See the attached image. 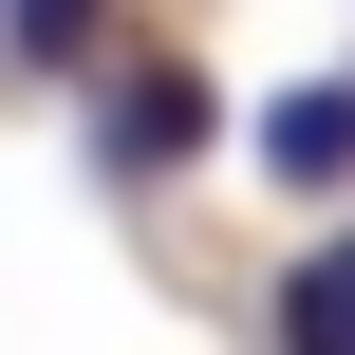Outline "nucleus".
Listing matches in <instances>:
<instances>
[{
	"mask_svg": "<svg viewBox=\"0 0 355 355\" xmlns=\"http://www.w3.org/2000/svg\"><path fill=\"white\" fill-rule=\"evenodd\" d=\"M187 150H206V75H168V56H150V75H112V94H94V168H112V187H168Z\"/></svg>",
	"mask_w": 355,
	"mask_h": 355,
	"instance_id": "nucleus-1",
	"label": "nucleus"
},
{
	"mask_svg": "<svg viewBox=\"0 0 355 355\" xmlns=\"http://www.w3.org/2000/svg\"><path fill=\"white\" fill-rule=\"evenodd\" d=\"M262 168H281V187H355V75H300V94L262 112Z\"/></svg>",
	"mask_w": 355,
	"mask_h": 355,
	"instance_id": "nucleus-2",
	"label": "nucleus"
},
{
	"mask_svg": "<svg viewBox=\"0 0 355 355\" xmlns=\"http://www.w3.org/2000/svg\"><path fill=\"white\" fill-rule=\"evenodd\" d=\"M262 318H281V355H355V243H300Z\"/></svg>",
	"mask_w": 355,
	"mask_h": 355,
	"instance_id": "nucleus-3",
	"label": "nucleus"
},
{
	"mask_svg": "<svg viewBox=\"0 0 355 355\" xmlns=\"http://www.w3.org/2000/svg\"><path fill=\"white\" fill-rule=\"evenodd\" d=\"M94 19H112V0H0V56H19V75H75Z\"/></svg>",
	"mask_w": 355,
	"mask_h": 355,
	"instance_id": "nucleus-4",
	"label": "nucleus"
}]
</instances>
